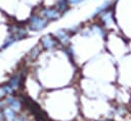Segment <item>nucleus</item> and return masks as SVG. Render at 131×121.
<instances>
[{
    "label": "nucleus",
    "mask_w": 131,
    "mask_h": 121,
    "mask_svg": "<svg viewBox=\"0 0 131 121\" xmlns=\"http://www.w3.org/2000/svg\"><path fill=\"white\" fill-rule=\"evenodd\" d=\"M114 10L117 26L119 28H122L131 20V0H119L114 4ZM126 31L131 32V23L124 32ZM129 39H131V35Z\"/></svg>",
    "instance_id": "nucleus-1"
},
{
    "label": "nucleus",
    "mask_w": 131,
    "mask_h": 121,
    "mask_svg": "<svg viewBox=\"0 0 131 121\" xmlns=\"http://www.w3.org/2000/svg\"><path fill=\"white\" fill-rule=\"evenodd\" d=\"M49 21L46 20L44 17H42L40 14H38L36 11L33 10V12L30 14L28 19L26 20V24L31 32H41L45 29L48 25Z\"/></svg>",
    "instance_id": "nucleus-2"
},
{
    "label": "nucleus",
    "mask_w": 131,
    "mask_h": 121,
    "mask_svg": "<svg viewBox=\"0 0 131 121\" xmlns=\"http://www.w3.org/2000/svg\"><path fill=\"white\" fill-rule=\"evenodd\" d=\"M33 10L36 11L38 14H40L42 17H44L49 22L56 21L62 16V14L54 6H47V5L39 4L36 7H34Z\"/></svg>",
    "instance_id": "nucleus-3"
},
{
    "label": "nucleus",
    "mask_w": 131,
    "mask_h": 121,
    "mask_svg": "<svg viewBox=\"0 0 131 121\" xmlns=\"http://www.w3.org/2000/svg\"><path fill=\"white\" fill-rule=\"evenodd\" d=\"M94 20L98 21L107 32L114 31V27L117 26V21H116V16H115V10L114 7L103 11L100 13Z\"/></svg>",
    "instance_id": "nucleus-4"
},
{
    "label": "nucleus",
    "mask_w": 131,
    "mask_h": 121,
    "mask_svg": "<svg viewBox=\"0 0 131 121\" xmlns=\"http://www.w3.org/2000/svg\"><path fill=\"white\" fill-rule=\"evenodd\" d=\"M41 48L43 50H46V51H52L54 49H56L57 47H59V44L57 42V40L54 38L53 34H46L44 36L41 37L40 39V44Z\"/></svg>",
    "instance_id": "nucleus-5"
},
{
    "label": "nucleus",
    "mask_w": 131,
    "mask_h": 121,
    "mask_svg": "<svg viewBox=\"0 0 131 121\" xmlns=\"http://www.w3.org/2000/svg\"><path fill=\"white\" fill-rule=\"evenodd\" d=\"M53 36L57 40V42L59 44V47H62V48L67 47V46H69L71 44L72 37H73L68 28H59V29H57L56 32L53 33Z\"/></svg>",
    "instance_id": "nucleus-6"
},
{
    "label": "nucleus",
    "mask_w": 131,
    "mask_h": 121,
    "mask_svg": "<svg viewBox=\"0 0 131 121\" xmlns=\"http://www.w3.org/2000/svg\"><path fill=\"white\" fill-rule=\"evenodd\" d=\"M112 7H114V2H113V0H104L102 3H100V4L95 8V10L93 11V13H92V15H91L90 18H91L92 20H94L100 13H102L103 11H105V10L112 8Z\"/></svg>",
    "instance_id": "nucleus-7"
},
{
    "label": "nucleus",
    "mask_w": 131,
    "mask_h": 121,
    "mask_svg": "<svg viewBox=\"0 0 131 121\" xmlns=\"http://www.w3.org/2000/svg\"><path fill=\"white\" fill-rule=\"evenodd\" d=\"M24 76H25L24 73H15V74H13V75L9 78L8 83L10 84V86H11L14 90L21 87V85H23V83H24Z\"/></svg>",
    "instance_id": "nucleus-8"
},
{
    "label": "nucleus",
    "mask_w": 131,
    "mask_h": 121,
    "mask_svg": "<svg viewBox=\"0 0 131 121\" xmlns=\"http://www.w3.org/2000/svg\"><path fill=\"white\" fill-rule=\"evenodd\" d=\"M6 103H7V105H8L11 109H13L14 111L20 110V109H21V106H23L20 100H19L18 98H15V97L11 96V95L8 96V98L6 99Z\"/></svg>",
    "instance_id": "nucleus-9"
},
{
    "label": "nucleus",
    "mask_w": 131,
    "mask_h": 121,
    "mask_svg": "<svg viewBox=\"0 0 131 121\" xmlns=\"http://www.w3.org/2000/svg\"><path fill=\"white\" fill-rule=\"evenodd\" d=\"M53 6H54L62 15H63L64 13H67V12L71 9V6L69 5L68 0H56Z\"/></svg>",
    "instance_id": "nucleus-10"
},
{
    "label": "nucleus",
    "mask_w": 131,
    "mask_h": 121,
    "mask_svg": "<svg viewBox=\"0 0 131 121\" xmlns=\"http://www.w3.org/2000/svg\"><path fill=\"white\" fill-rule=\"evenodd\" d=\"M14 93V89L10 86V84L7 82V83H4L2 85H0V100L7 97V96H10Z\"/></svg>",
    "instance_id": "nucleus-11"
},
{
    "label": "nucleus",
    "mask_w": 131,
    "mask_h": 121,
    "mask_svg": "<svg viewBox=\"0 0 131 121\" xmlns=\"http://www.w3.org/2000/svg\"><path fill=\"white\" fill-rule=\"evenodd\" d=\"M41 52H42V48H41V46H40V45H37V46H35V47L29 52V54H28V58H29L31 61H34L36 58H38V57L40 56Z\"/></svg>",
    "instance_id": "nucleus-12"
},
{
    "label": "nucleus",
    "mask_w": 131,
    "mask_h": 121,
    "mask_svg": "<svg viewBox=\"0 0 131 121\" xmlns=\"http://www.w3.org/2000/svg\"><path fill=\"white\" fill-rule=\"evenodd\" d=\"M3 115H4V119H6L7 121H13L14 118L16 117V113L13 109H11L10 107L9 108H4L3 111H2Z\"/></svg>",
    "instance_id": "nucleus-13"
},
{
    "label": "nucleus",
    "mask_w": 131,
    "mask_h": 121,
    "mask_svg": "<svg viewBox=\"0 0 131 121\" xmlns=\"http://www.w3.org/2000/svg\"><path fill=\"white\" fill-rule=\"evenodd\" d=\"M85 0H68V3L71 7H74V6H79L80 4H82Z\"/></svg>",
    "instance_id": "nucleus-14"
},
{
    "label": "nucleus",
    "mask_w": 131,
    "mask_h": 121,
    "mask_svg": "<svg viewBox=\"0 0 131 121\" xmlns=\"http://www.w3.org/2000/svg\"><path fill=\"white\" fill-rule=\"evenodd\" d=\"M13 121H26L24 117H15Z\"/></svg>",
    "instance_id": "nucleus-15"
},
{
    "label": "nucleus",
    "mask_w": 131,
    "mask_h": 121,
    "mask_svg": "<svg viewBox=\"0 0 131 121\" xmlns=\"http://www.w3.org/2000/svg\"><path fill=\"white\" fill-rule=\"evenodd\" d=\"M0 121H4V115L2 112H0Z\"/></svg>",
    "instance_id": "nucleus-16"
},
{
    "label": "nucleus",
    "mask_w": 131,
    "mask_h": 121,
    "mask_svg": "<svg viewBox=\"0 0 131 121\" xmlns=\"http://www.w3.org/2000/svg\"><path fill=\"white\" fill-rule=\"evenodd\" d=\"M2 108H3V103L0 101V109H2Z\"/></svg>",
    "instance_id": "nucleus-17"
},
{
    "label": "nucleus",
    "mask_w": 131,
    "mask_h": 121,
    "mask_svg": "<svg viewBox=\"0 0 131 121\" xmlns=\"http://www.w3.org/2000/svg\"><path fill=\"white\" fill-rule=\"evenodd\" d=\"M118 1H119V0H113V2H114V4H115L116 2H118Z\"/></svg>",
    "instance_id": "nucleus-18"
},
{
    "label": "nucleus",
    "mask_w": 131,
    "mask_h": 121,
    "mask_svg": "<svg viewBox=\"0 0 131 121\" xmlns=\"http://www.w3.org/2000/svg\"><path fill=\"white\" fill-rule=\"evenodd\" d=\"M104 121H113V120H110V119H106V120H104Z\"/></svg>",
    "instance_id": "nucleus-19"
}]
</instances>
